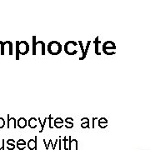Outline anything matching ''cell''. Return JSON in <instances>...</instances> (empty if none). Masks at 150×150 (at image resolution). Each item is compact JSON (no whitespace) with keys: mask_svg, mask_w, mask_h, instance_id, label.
<instances>
[{"mask_svg":"<svg viewBox=\"0 0 150 150\" xmlns=\"http://www.w3.org/2000/svg\"><path fill=\"white\" fill-rule=\"evenodd\" d=\"M27 126V120L24 118H20L18 120V127L20 128H24Z\"/></svg>","mask_w":150,"mask_h":150,"instance_id":"7","label":"cell"},{"mask_svg":"<svg viewBox=\"0 0 150 150\" xmlns=\"http://www.w3.org/2000/svg\"><path fill=\"white\" fill-rule=\"evenodd\" d=\"M43 143H44V144H45V147H46V149L48 150V149H49V145H48V144H46V141H45V139H43Z\"/></svg>","mask_w":150,"mask_h":150,"instance_id":"23","label":"cell"},{"mask_svg":"<svg viewBox=\"0 0 150 150\" xmlns=\"http://www.w3.org/2000/svg\"><path fill=\"white\" fill-rule=\"evenodd\" d=\"M4 138H3L2 139V144H0V150H2V149H4Z\"/></svg>","mask_w":150,"mask_h":150,"instance_id":"21","label":"cell"},{"mask_svg":"<svg viewBox=\"0 0 150 150\" xmlns=\"http://www.w3.org/2000/svg\"><path fill=\"white\" fill-rule=\"evenodd\" d=\"M9 45V55H13V43L12 42H9V41H7Z\"/></svg>","mask_w":150,"mask_h":150,"instance_id":"15","label":"cell"},{"mask_svg":"<svg viewBox=\"0 0 150 150\" xmlns=\"http://www.w3.org/2000/svg\"><path fill=\"white\" fill-rule=\"evenodd\" d=\"M48 51L52 55H58L62 51V45L57 41H52L48 45Z\"/></svg>","mask_w":150,"mask_h":150,"instance_id":"2","label":"cell"},{"mask_svg":"<svg viewBox=\"0 0 150 150\" xmlns=\"http://www.w3.org/2000/svg\"><path fill=\"white\" fill-rule=\"evenodd\" d=\"M63 120L61 118H57L54 120V127L57 128H61L63 126Z\"/></svg>","mask_w":150,"mask_h":150,"instance_id":"6","label":"cell"},{"mask_svg":"<svg viewBox=\"0 0 150 150\" xmlns=\"http://www.w3.org/2000/svg\"><path fill=\"white\" fill-rule=\"evenodd\" d=\"M5 126V120L3 118H0V128H3Z\"/></svg>","mask_w":150,"mask_h":150,"instance_id":"17","label":"cell"},{"mask_svg":"<svg viewBox=\"0 0 150 150\" xmlns=\"http://www.w3.org/2000/svg\"><path fill=\"white\" fill-rule=\"evenodd\" d=\"M28 148L30 149V150H35L37 149V136L35 137V139H30V140L28 142Z\"/></svg>","mask_w":150,"mask_h":150,"instance_id":"4","label":"cell"},{"mask_svg":"<svg viewBox=\"0 0 150 150\" xmlns=\"http://www.w3.org/2000/svg\"><path fill=\"white\" fill-rule=\"evenodd\" d=\"M29 51V45L26 41L16 42V59H19V55H25Z\"/></svg>","mask_w":150,"mask_h":150,"instance_id":"1","label":"cell"},{"mask_svg":"<svg viewBox=\"0 0 150 150\" xmlns=\"http://www.w3.org/2000/svg\"><path fill=\"white\" fill-rule=\"evenodd\" d=\"M78 44H79V46H80V48H81V51H82V53H84V51H85V49H84V48H83V43H82V41H79L78 42Z\"/></svg>","mask_w":150,"mask_h":150,"instance_id":"19","label":"cell"},{"mask_svg":"<svg viewBox=\"0 0 150 150\" xmlns=\"http://www.w3.org/2000/svg\"><path fill=\"white\" fill-rule=\"evenodd\" d=\"M26 145H27V144H26L24 139L20 138L17 141V148H18L19 150H23L26 148Z\"/></svg>","mask_w":150,"mask_h":150,"instance_id":"5","label":"cell"},{"mask_svg":"<svg viewBox=\"0 0 150 150\" xmlns=\"http://www.w3.org/2000/svg\"><path fill=\"white\" fill-rule=\"evenodd\" d=\"M33 54L35 55L36 54V45H37V42H36V37L33 36Z\"/></svg>","mask_w":150,"mask_h":150,"instance_id":"12","label":"cell"},{"mask_svg":"<svg viewBox=\"0 0 150 150\" xmlns=\"http://www.w3.org/2000/svg\"><path fill=\"white\" fill-rule=\"evenodd\" d=\"M7 144H8V150H13L15 148V141L13 140V139H8V141H7Z\"/></svg>","mask_w":150,"mask_h":150,"instance_id":"9","label":"cell"},{"mask_svg":"<svg viewBox=\"0 0 150 150\" xmlns=\"http://www.w3.org/2000/svg\"><path fill=\"white\" fill-rule=\"evenodd\" d=\"M49 128H53V127L52 125H51V120H52V119H53V118H52V116L50 115L49 117Z\"/></svg>","mask_w":150,"mask_h":150,"instance_id":"22","label":"cell"},{"mask_svg":"<svg viewBox=\"0 0 150 150\" xmlns=\"http://www.w3.org/2000/svg\"><path fill=\"white\" fill-rule=\"evenodd\" d=\"M59 149H62V147H61V140H59Z\"/></svg>","mask_w":150,"mask_h":150,"instance_id":"24","label":"cell"},{"mask_svg":"<svg viewBox=\"0 0 150 150\" xmlns=\"http://www.w3.org/2000/svg\"><path fill=\"white\" fill-rule=\"evenodd\" d=\"M38 121H39V122L40 123V125H41V129H40L39 133H42V132H43V128H44V126L43 125V124H42V123H41V119H40L39 118H38Z\"/></svg>","mask_w":150,"mask_h":150,"instance_id":"20","label":"cell"},{"mask_svg":"<svg viewBox=\"0 0 150 150\" xmlns=\"http://www.w3.org/2000/svg\"><path fill=\"white\" fill-rule=\"evenodd\" d=\"M90 43H91V41H88V43H87V46L86 48H85V51H84V53L82 55V57L79 58V59L80 60H83L85 58H86V55H87V53H88V49H89V45H90Z\"/></svg>","mask_w":150,"mask_h":150,"instance_id":"10","label":"cell"},{"mask_svg":"<svg viewBox=\"0 0 150 150\" xmlns=\"http://www.w3.org/2000/svg\"><path fill=\"white\" fill-rule=\"evenodd\" d=\"M40 44H41V46H42V53H41V54L42 55H44L45 54V43H44L43 41H38Z\"/></svg>","mask_w":150,"mask_h":150,"instance_id":"13","label":"cell"},{"mask_svg":"<svg viewBox=\"0 0 150 150\" xmlns=\"http://www.w3.org/2000/svg\"><path fill=\"white\" fill-rule=\"evenodd\" d=\"M99 40H98V37H97L96 39L94 40V44H95V53L97 54V55H100L101 53L99 52V50H98V43H99Z\"/></svg>","mask_w":150,"mask_h":150,"instance_id":"11","label":"cell"},{"mask_svg":"<svg viewBox=\"0 0 150 150\" xmlns=\"http://www.w3.org/2000/svg\"><path fill=\"white\" fill-rule=\"evenodd\" d=\"M29 126L30 128H35L37 127V118H31L29 120Z\"/></svg>","mask_w":150,"mask_h":150,"instance_id":"8","label":"cell"},{"mask_svg":"<svg viewBox=\"0 0 150 150\" xmlns=\"http://www.w3.org/2000/svg\"><path fill=\"white\" fill-rule=\"evenodd\" d=\"M67 140H68V138L67 137H64L63 138V143H64V146H63V148L65 149V150H69V148L67 147L68 144H67Z\"/></svg>","mask_w":150,"mask_h":150,"instance_id":"18","label":"cell"},{"mask_svg":"<svg viewBox=\"0 0 150 150\" xmlns=\"http://www.w3.org/2000/svg\"><path fill=\"white\" fill-rule=\"evenodd\" d=\"M0 44H1V55H4V45H5V42H1L0 41Z\"/></svg>","mask_w":150,"mask_h":150,"instance_id":"16","label":"cell"},{"mask_svg":"<svg viewBox=\"0 0 150 150\" xmlns=\"http://www.w3.org/2000/svg\"><path fill=\"white\" fill-rule=\"evenodd\" d=\"M89 119H87V121L86 123H83V124H81V127L83 128H90V126H89Z\"/></svg>","mask_w":150,"mask_h":150,"instance_id":"14","label":"cell"},{"mask_svg":"<svg viewBox=\"0 0 150 150\" xmlns=\"http://www.w3.org/2000/svg\"><path fill=\"white\" fill-rule=\"evenodd\" d=\"M69 149L72 150V149H75L78 150V141L77 139H71V137L69 138Z\"/></svg>","mask_w":150,"mask_h":150,"instance_id":"3","label":"cell"}]
</instances>
